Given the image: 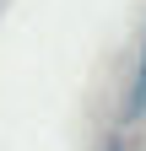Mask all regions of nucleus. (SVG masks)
<instances>
[{
    "instance_id": "f257e3e1",
    "label": "nucleus",
    "mask_w": 146,
    "mask_h": 151,
    "mask_svg": "<svg viewBox=\"0 0 146 151\" xmlns=\"http://www.w3.org/2000/svg\"><path fill=\"white\" fill-rule=\"evenodd\" d=\"M141 113H146V32H141V54H135L130 86H124V124H135Z\"/></svg>"
}]
</instances>
